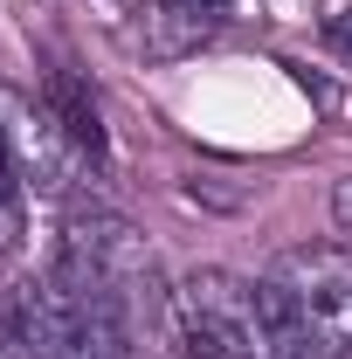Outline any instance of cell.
I'll use <instances>...</instances> for the list:
<instances>
[{"label":"cell","mask_w":352,"mask_h":359,"mask_svg":"<svg viewBox=\"0 0 352 359\" xmlns=\"http://www.w3.org/2000/svg\"><path fill=\"white\" fill-rule=\"evenodd\" d=\"M332 215H339V228L352 235V180H339V187H332Z\"/></svg>","instance_id":"6"},{"label":"cell","mask_w":352,"mask_h":359,"mask_svg":"<svg viewBox=\"0 0 352 359\" xmlns=\"http://www.w3.org/2000/svg\"><path fill=\"white\" fill-rule=\"evenodd\" d=\"M166 311L180 325V346L194 359H311L276 304L269 276H235V269H194L180 276Z\"/></svg>","instance_id":"1"},{"label":"cell","mask_w":352,"mask_h":359,"mask_svg":"<svg viewBox=\"0 0 352 359\" xmlns=\"http://www.w3.org/2000/svg\"><path fill=\"white\" fill-rule=\"evenodd\" d=\"M55 276L76 283L97 304H111L132 332H138V318L159 311V276H152V256H145L138 228L118 222V215H104V208H76V215L62 222Z\"/></svg>","instance_id":"2"},{"label":"cell","mask_w":352,"mask_h":359,"mask_svg":"<svg viewBox=\"0 0 352 359\" xmlns=\"http://www.w3.org/2000/svg\"><path fill=\"white\" fill-rule=\"evenodd\" d=\"M0 359H35L28 332H21V318H14V304H0Z\"/></svg>","instance_id":"5"},{"label":"cell","mask_w":352,"mask_h":359,"mask_svg":"<svg viewBox=\"0 0 352 359\" xmlns=\"http://www.w3.org/2000/svg\"><path fill=\"white\" fill-rule=\"evenodd\" d=\"M332 35H339V42H346V48H352V21H339V28H332Z\"/></svg>","instance_id":"7"},{"label":"cell","mask_w":352,"mask_h":359,"mask_svg":"<svg viewBox=\"0 0 352 359\" xmlns=\"http://www.w3.org/2000/svg\"><path fill=\"white\" fill-rule=\"evenodd\" d=\"M21 228H28V187H21V159L7 145V125H0V256L21 242Z\"/></svg>","instance_id":"4"},{"label":"cell","mask_w":352,"mask_h":359,"mask_svg":"<svg viewBox=\"0 0 352 359\" xmlns=\"http://www.w3.org/2000/svg\"><path fill=\"white\" fill-rule=\"evenodd\" d=\"M118 359H138V353H118Z\"/></svg>","instance_id":"8"},{"label":"cell","mask_w":352,"mask_h":359,"mask_svg":"<svg viewBox=\"0 0 352 359\" xmlns=\"http://www.w3.org/2000/svg\"><path fill=\"white\" fill-rule=\"evenodd\" d=\"M269 290L311 359H352V242H297L269 263Z\"/></svg>","instance_id":"3"}]
</instances>
